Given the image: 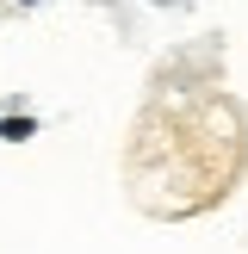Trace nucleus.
I'll return each instance as SVG.
<instances>
[]
</instances>
